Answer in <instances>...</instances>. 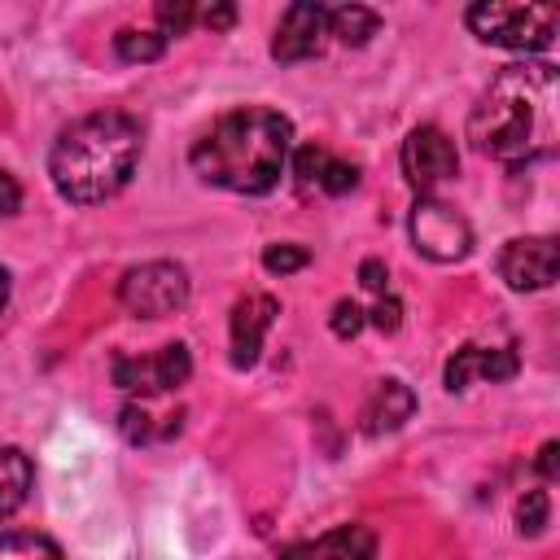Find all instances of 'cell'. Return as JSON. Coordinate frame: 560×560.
Returning a JSON list of instances; mask_svg holds the SVG:
<instances>
[{"label": "cell", "instance_id": "23", "mask_svg": "<svg viewBox=\"0 0 560 560\" xmlns=\"http://www.w3.org/2000/svg\"><path fill=\"white\" fill-rule=\"evenodd\" d=\"M363 324H368V311H363L359 302L341 298V302L332 306V332H337V337H354Z\"/></svg>", "mask_w": 560, "mask_h": 560}, {"label": "cell", "instance_id": "28", "mask_svg": "<svg viewBox=\"0 0 560 560\" xmlns=\"http://www.w3.org/2000/svg\"><path fill=\"white\" fill-rule=\"evenodd\" d=\"M18 210H22V184L9 171H0V214H18Z\"/></svg>", "mask_w": 560, "mask_h": 560}, {"label": "cell", "instance_id": "22", "mask_svg": "<svg viewBox=\"0 0 560 560\" xmlns=\"http://www.w3.org/2000/svg\"><path fill=\"white\" fill-rule=\"evenodd\" d=\"M158 22H162V39L166 35H184L192 22H197V9L192 4H158Z\"/></svg>", "mask_w": 560, "mask_h": 560}, {"label": "cell", "instance_id": "17", "mask_svg": "<svg viewBox=\"0 0 560 560\" xmlns=\"http://www.w3.org/2000/svg\"><path fill=\"white\" fill-rule=\"evenodd\" d=\"M0 560H61L57 542L44 538V534H0Z\"/></svg>", "mask_w": 560, "mask_h": 560}, {"label": "cell", "instance_id": "4", "mask_svg": "<svg viewBox=\"0 0 560 560\" xmlns=\"http://www.w3.org/2000/svg\"><path fill=\"white\" fill-rule=\"evenodd\" d=\"M468 31L481 44L516 48V52H538L556 39L560 9L556 4H508V0H481L464 13Z\"/></svg>", "mask_w": 560, "mask_h": 560}, {"label": "cell", "instance_id": "13", "mask_svg": "<svg viewBox=\"0 0 560 560\" xmlns=\"http://www.w3.org/2000/svg\"><path fill=\"white\" fill-rule=\"evenodd\" d=\"M411 411H416V394L402 381H376V389L368 394V402L359 411V424H363V433H389L402 420H411Z\"/></svg>", "mask_w": 560, "mask_h": 560}, {"label": "cell", "instance_id": "20", "mask_svg": "<svg viewBox=\"0 0 560 560\" xmlns=\"http://www.w3.org/2000/svg\"><path fill=\"white\" fill-rule=\"evenodd\" d=\"M311 262V254L302 249V245H267L262 249V267L271 271V276H289V271H302Z\"/></svg>", "mask_w": 560, "mask_h": 560}, {"label": "cell", "instance_id": "19", "mask_svg": "<svg viewBox=\"0 0 560 560\" xmlns=\"http://www.w3.org/2000/svg\"><path fill=\"white\" fill-rule=\"evenodd\" d=\"M547 516H551V499H547V490H525L521 503H516V529H521L525 538H534V534H542Z\"/></svg>", "mask_w": 560, "mask_h": 560}, {"label": "cell", "instance_id": "21", "mask_svg": "<svg viewBox=\"0 0 560 560\" xmlns=\"http://www.w3.org/2000/svg\"><path fill=\"white\" fill-rule=\"evenodd\" d=\"M359 184V166H350V162H341V158H328L324 162V171H319V188L324 192H350Z\"/></svg>", "mask_w": 560, "mask_h": 560}, {"label": "cell", "instance_id": "3", "mask_svg": "<svg viewBox=\"0 0 560 560\" xmlns=\"http://www.w3.org/2000/svg\"><path fill=\"white\" fill-rule=\"evenodd\" d=\"M551 96H556V74L547 61L503 66L468 114L472 149L499 162H521L538 153L551 136Z\"/></svg>", "mask_w": 560, "mask_h": 560}, {"label": "cell", "instance_id": "18", "mask_svg": "<svg viewBox=\"0 0 560 560\" xmlns=\"http://www.w3.org/2000/svg\"><path fill=\"white\" fill-rule=\"evenodd\" d=\"M114 48H118L122 61H158L166 39H162V31H131L127 26V31L114 35Z\"/></svg>", "mask_w": 560, "mask_h": 560}, {"label": "cell", "instance_id": "1", "mask_svg": "<svg viewBox=\"0 0 560 560\" xmlns=\"http://www.w3.org/2000/svg\"><path fill=\"white\" fill-rule=\"evenodd\" d=\"M293 153V127L284 114L245 105L223 114L188 153L197 179L241 192V197H262L280 184L284 166Z\"/></svg>", "mask_w": 560, "mask_h": 560}, {"label": "cell", "instance_id": "27", "mask_svg": "<svg viewBox=\"0 0 560 560\" xmlns=\"http://www.w3.org/2000/svg\"><path fill=\"white\" fill-rule=\"evenodd\" d=\"M385 280H389V276H385V262H381V258H363V262H359V284H363V289L385 293Z\"/></svg>", "mask_w": 560, "mask_h": 560}, {"label": "cell", "instance_id": "10", "mask_svg": "<svg viewBox=\"0 0 560 560\" xmlns=\"http://www.w3.org/2000/svg\"><path fill=\"white\" fill-rule=\"evenodd\" d=\"M324 35H328V9L324 4H289L280 26H276V39H271V57L276 61H306L324 48Z\"/></svg>", "mask_w": 560, "mask_h": 560}, {"label": "cell", "instance_id": "24", "mask_svg": "<svg viewBox=\"0 0 560 560\" xmlns=\"http://www.w3.org/2000/svg\"><path fill=\"white\" fill-rule=\"evenodd\" d=\"M324 162H328V153H324L319 144H302V149L293 153V171H298V179H302V184H319Z\"/></svg>", "mask_w": 560, "mask_h": 560}, {"label": "cell", "instance_id": "12", "mask_svg": "<svg viewBox=\"0 0 560 560\" xmlns=\"http://www.w3.org/2000/svg\"><path fill=\"white\" fill-rule=\"evenodd\" d=\"M516 354L499 350V346H459L446 359V389H468L477 381H512L516 376Z\"/></svg>", "mask_w": 560, "mask_h": 560}, {"label": "cell", "instance_id": "7", "mask_svg": "<svg viewBox=\"0 0 560 560\" xmlns=\"http://www.w3.org/2000/svg\"><path fill=\"white\" fill-rule=\"evenodd\" d=\"M188 376H192V354L184 341H171L153 354H118L114 359V385L127 394H140V398L179 389Z\"/></svg>", "mask_w": 560, "mask_h": 560}, {"label": "cell", "instance_id": "2", "mask_svg": "<svg viewBox=\"0 0 560 560\" xmlns=\"http://www.w3.org/2000/svg\"><path fill=\"white\" fill-rule=\"evenodd\" d=\"M136 162H140V122L118 109H105L74 118L57 136L48 153V175L66 201L96 206L131 179Z\"/></svg>", "mask_w": 560, "mask_h": 560}, {"label": "cell", "instance_id": "8", "mask_svg": "<svg viewBox=\"0 0 560 560\" xmlns=\"http://www.w3.org/2000/svg\"><path fill=\"white\" fill-rule=\"evenodd\" d=\"M455 166H459V158H455V144L442 127L424 122L402 140V175L420 197H429L442 179H451Z\"/></svg>", "mask_w": 560, "mask_h": 560}, {"label": "cell", "instance_id": "25", "mask_svg": "<svg viewBox=\"0 0 560 560\" xmlns=\"http://www.w3.org/2000/svg\"><path fill=\"white\" fill-rule=\"evenodd\" d=\"M118 420H122V433H127L131 442H149V438H153V424H149V411H144V407L131 402V407H122Z\"/></svg>", "mask_w": 560, "mask_h": 560}, {"label": "cell", "instance_id": "9", "mask_svg": "<svg viewBox=\"0 0 560 560\" xmlns=\"http://www.w3.org/2000/svg\"><path fill=\"white\" fill-rule=\"evenodd\" d=\"M556 271H560V245L551 236H516L499 254V276L516 293L547 289L556 280Z\"/></svg>", "mask_w": 560, "mask_h": 560}, {"label": "cell", "instance_id": "16", "mask_svg": "<svg viewBox=\"0 0 560 560\" xmlns=\"http://www.w3.org/2000/svg\"><path fill=\"white\" fill-rule=\"evenodd\" d=\"M376 26H381V13L368 9V4H337V9H328V35H337L350 48L368 44L376 35Z\"/></svg>", "mask_w": 560, "mask_h": 560}, {"label": "cell", "instance_id": "5", "mask_svg": "<svg viewBox=\"0 0 560 560\" xmlns=\"http://www.w3.org/2000/svg\"><path fill=\"white\" fill-rule=\"evenodd\" d=\"M118 302L136 319H162L175 315L188 302V271L179 262H140L122 276Z\"/></svg>", "mask_w": 560, "mask_h": 560}, {"label": "cell", "instance_id": "26", "mask_svg": "<svg viewBox=\"0 0 560 560\" xmlns=\"http://www.w3.org/2000/svg\"><path fill=\"white\" fill-rule=\"evenodd\" d=\"M368 315H372V324H376L381 332H394V328L402 324V306H398V298H389V293H385Z\"/></svg>", "mask_w": 560, "mask_h": 560}, {"label": "cell", "instance_id": "14", "mask_svg": "<svg viewBox=\"0 0 560 560\" xmlns=\"http://www.w3.org/2000/svg\"><path fill=\"white\" fill-rule=\"evenodd\" d=\"M372 551H376L372 529H363V525H341V529L324 534L319 542L289 547L284 560H372Z\"/></svg>", "mask_w": 560, "mask_h": 560}, {"label": "cell", "instance_id": "11", "mask_svg": "<svg viewBox=\"0 0 560 560\" xmlns=\"http://www.w3.org/2000/svg\"><path fill=\"white\" fill-rule=\"evenodd\" d=\"M276 315H280V302L271 293H245L232 306V363L236 368H254L258 363L262 337L276 324Z\"/></svg>", "mask_w": 560, "mask_h": 560}, {"label": "cell", "instance_id": "15", "mask_svg": "<svg viewBox=\"0 0 560 560\" xmlns=\"http://www.w3.org/2000/svg\"><path fill=\"white\" fill-rule=\"evenodd\" d=\"M31 481H35L31 459H26L18 446H0V525L26 503Z\"/></svg>", "mask_w": 560, "mask_h": 560}, {"label": "cell", "instance_id": "31", "mask_svg": "<svg viewBox=\"0 0 560 560\" xmlns=\"http://www.w3.org/2000/svg\"><path fill=\"white\" fill-rule=\"evenodd\" d=\"M4 302H9V271L0 267V311H4Z\"/></svg>", "mask_w": 560, "mask_h": 560}, {"label": "cell", "instance_id": "30", "mask_svg": "<svg viewBox=\"0 0 560 560\" xmlns=\"http://www.w3.org/2000/svg\"><path fill=\"white\" fill-rule=\"evenodd\" d=\"M556 455H560V446H556V442H542V451H538V472H542L547 481L560 472V459H556Z\"/></svg>", "mask_w": 560, "mask_h": 560}, {"label": "cell", "instance_id": "29", "mask_svg": "<svg viewBox=\"0 0 560 560\" xmlns=\"http://www.w3.org/2000/svg\"><path fill=\"white\" fill-rule=\"evenodd\" d=\"M197 18H201L210 31H228V26L236 22V9H232V4H210V9H201Z\"/></svg>", "mask_w": 560, "mask_h": 560}, {"label": "cell", "instance_id": "6", "mask_svg": "<svg viewBox=\"0 0 560 560\" xmlns=\"http://www.w3.org/2000/svg\"><path fill=\"white\" fill-rule=\"evenodd\" d=\"M407 228H411V245H416L424 258H433V262H459V258L472 249V228H468V219H464L455 206L438 201V197H420V201L411 206Z\"/></svg>", "mask_w": 560, "mask_h": 560}]
</instances>
